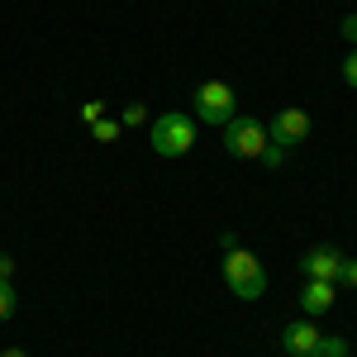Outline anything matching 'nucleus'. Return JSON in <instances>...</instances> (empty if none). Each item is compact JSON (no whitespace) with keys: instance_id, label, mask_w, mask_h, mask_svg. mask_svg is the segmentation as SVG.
I'll list each match as a JSON object with an SVG mask.
<instances>
[{"instance_id":"f257e3e1","label":"nucleus","mask_w":357,"mask_h":357,"mask_svg":"<svg viewBox=\"0 0 357 357\" xmlns=\"http://www.w3.org/2000/svg\"><path fill=\"white\" fill-rule=\"evenodd\" d=\"M224 281H229V291L238 296V301H257V296H267V267L248 252V248H229L220 262Z\"/></svg>"},{"instance_id":"f03ea898","label":"nucleus","mask_w":357,"mask_h":357,"mask_svg":"<svg viewBox=\"0 0 357 357\" xmlns=\"http://www.w3.org/2000/svg\"><path fill=\"white\" fill-rule=\"evenodd\" d=\"M195 148V119L186 110H162L153 119V153L158 158H186Z\"/></svg>"},{"instance_id":"7ed1b4c3","label":"nucleus","mask_w":357,"mask_h":357,"mask_svg":"<svg viewBox=\"0 0 357 357\" xmlns=\"http://www.w3.org/2000/svg\"><path fill=\"white\" fill-rule=\"evenodd\" d=\"M191 110L200 124H215V129H224L234 114H238V96H234V86L229 82H200L191 96Z\"/></svg>"},{"instance_id":"20e7f679","label":"nucleus","mask_w":357,"mask_h":357,"mask_svg":"<svg viewBox=\"0 0 357 357\" xmlns=\"http://www.w3.org/2000/svg\"><path fill=\"white\" fill-rule=\"evenodd\" d=\"M262 148H267V124H262V119L234 114V119L224 124V153H229V158H262Z\"/></svg>"},{"instance_id":"39448f33","label":"nucleus","mask_w":357,"mask_h":357,"mask_svg":"<svg viewBox=\"0 0 357 357\" xmlns=\"http://www.w3.org/2000/svg\"><path fill=\"white\" fill-rule=\"evenodd\" d=\"M343 248H329V243H319V248H310L301 257V272H305V281H333L338 286V272H343Z\"/></svg>"},{"instance_id":"423d86ee","label":"nucleus","mask_w":357,"mask_h":357,"mask_svg":"<svg viewBox=\"0 0 357 357\" xmlns=\"http://www.w3.org/2000/svg\"><path fill=\"white\" fill-rule=\"evenodd\" d=\"M310 129H314V124H310V114H305V110H276L267 138H272V143H281V148H296V143H305V138H310Z\"/></svg>"},{"instance_id":"0eeeda50","label":"nucleus","mask_w":357,"mask_h":357,"mask_svg":"<svg viewBox=\"0 0 357 357\" xmlns=\"http://www.w3.org/2000/svg\"><path fill=\"white\" fill-rule=\"evenodd\" d=\"M314 343H319V329H314L310 319H296V324L281 329V348H286V357H310Z\"/></svg>"},{"instance_id":"6e6552de","label":"nucleus","mask_w":357,"mask_h":357,"mask_svg":"<svg viewBox=\"0 0 357 357\" xmlns=\"http://www.w3.org/2000/svg\"><path fill=\"white\" fill-rule=\"evenodd\" d=\"M333 296H338V286H333V281H305V291H301L305 319H314V314H329V310H333Z\"/></svg>"},{"instance_id":"1a4fd4ad","label":"nucleus","mask_w":357,"mask_h":357,"mask_svg":"<svg viewBox=\"0 0 357 357\" xmlns=\"http://www.w3.org/2000/svg\"><path fill=\"white\" fill-rule=\"evenodd\" d=\"M310 357H353V353H348V338L343 333H319V343H314Z\"/></svg>"},{"instance_id":"9d476101","label":"nucleus","mask_w":357,"mask_h":357,"mask_svg":"<svg viewBox=\"0 0 357 357\" xmlns=\"http://www.w3.org/2000/svg\"><path fill=\"white\" fill-rule=\"evenodd\" d=\"M138 124H148V105L143 100H129L124 105V129H138Z\"/></svg>"},{"instance_id":"9b49d317","label":"nucleus","mask_w":357,"mask_h":357,"mask_svg":"<svg viewBox=\"0 0 357 357\" xmlns=\"http://www.w3.org/2000/svg\"><path fill=\"white\" fill-rule=\"evenodd\" d=\"M15 305H20L15 286H10V281H0V319H10V314H15Z\"/></svg>"},{"instance_id":"f8f14e48","label":"nucleus","mask_w":357,"mask_h":357,"mask_svg":"<svg viewBox=\"0 0 357 357\" xmlns=\"http://www.w3.org/2000/svg\"><path fill=\"white\" fill-rule=\"evenodd\" d=\"M338 286L357 291V257H343V272H338Z\"/></svg>"},{"instance_id":"ddd939ff","label":"nucleus","mask_w":357,"mask_h":357,"mask_svg":"<svg viewBox=\"0 0 357 357\" xmlns=\"http://www.w3.org/2000/svg\"><path fill=\"white\" fill-rule=\"evenodd\" d=\"M262 162H267V167H281V162H286V148L267 138V148H262Z\"/></svg>"},{"instance_id":"4468645a","label":"nucleus","mask_w":357,"mask_h":357,"mask_svg":"<svg viewBox=\"0 0 357 357\" xmlns=\"http://www.w3.org/2000/svg\"><path fill=\"white\" fill-rule=\"evenodd\" d=\"M91 134L110 143V138H119V124H114V119H96V124H91Z\"/></svg>"},{"instance_id":"2eb2a0df","label":"nucleus","mask_w":357,"mask_h":357,"mask_svg":"<svg viewBox=\"0 0 357 357\" xmlns=\"http://www.w3.org/2000/svg\"><path fill=\"white\" fill-rule=\"evenodd\" d=\"M343 86H353V91H357V48L343 57Z\"/></svg>"},{"instance_id":"dca6fc26","label":"nucleus","mask_w":357,"mask_h":357,"mask_svg":"<svg viewBox=\"0 0 357 357\" xmlns=\"http://www.w3.org/2000/svg\"><path fill=\"white\" fill-rule=\"evenodd\" d=\"M82 119H86V124H96V119H105V100H91V105L82 110Z\"/></svg>"},{"instance_id":"f3484780","label":"nucleus","mask_w":357,"mask_h":357,"mask_svg":"<svg viewBox=\"0 0 357 357\" xmlns=\"http://www.w3.org/2000/svg\"><path fill=\"white\" fill-rule=\"evenodd\" d=\"M343 38L357 43V10H353V15H343Z\"/></svg>"},{"instance_id":"a211bd4d","label":"nucleus","mask_w":357,"mask_h":357,"mask_svg":"<svg viewBox=\"0 0 357 357\" xmlns=\"http://www.w3.org/2000/svg\"><path fill=\"white\" fill-rule=\"evenodd\" d=\"M10 276H15V257H10V252H0V281H10Z\"/></svg>"},{"instance_id":"6ab92c4d","label":"nucleus","mask_w":357,"mask_h":357,"mask_svg":"<svg viewBox=\"0 0 357 357\" xmlns=\"http://www.w3.org/2000/svg\"><path fill=\"white\" fill-rule=\"evenodd\" d=\"M0 357H33V353H24V348H0Z\"/></svg>"}]
</instances>
